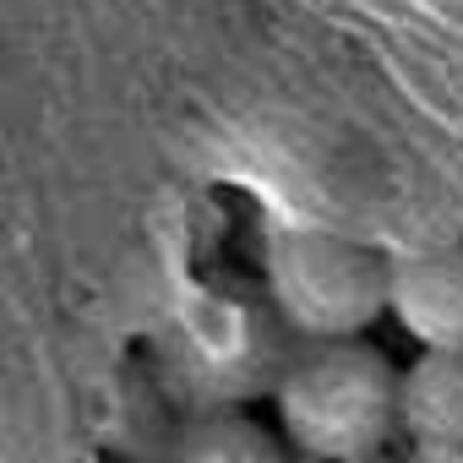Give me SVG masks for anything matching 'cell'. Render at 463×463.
Instances as JSON below:
<instances>
[{"instance_id":"3957f363","label":"cell","mask_w":463,"mask_h":463,"mask_svg":"<svg viewBox=\"0 0 463 463\" xmlns=\"http://www.w3.org/2000/svg\"><path fill=\"white\" fill-rule=\"evenodd\" d=\"M387 317L420 349H463V241L392 257Z\"/></svg>"},{"instance_id":"5b68a950","label":"cell","mask_w":463,"mask_h":463,"mask_svg":"<svg viewBox=\"0 0 463 463\" xmlns=\"http://www.w3.org/2000/svg\"><path fill=\"white\" fill-rule=\"evenodd\" d=\"M180 447L196 452V458H262V452H289L284 436H268V430H257L246 414H229V409L191 420V436H185Z\"/></svg>"},{"instance_id":"7a4b0ae2","label":"cell","mask_w":463,"mask_h":463,"mask_svg":"<svg viewBox=\"0 0 463 463\" xmlns=\"http://www.w3.org/2000/svg\"><path fill=\"white\" fill-rule=\"evenodd\" d=\"M262 279L300 338H354L387 317L392 257L333 229H284L262 257Z\"/></svg>"},{"instance_id":"277c9868","label":"cell","mask_w":463,"mask_h":463,"mask_svg":"<svg viewBox=\"0 0 463 463\" xmlns=\"http://www.w3.org/2000/svg\"><path fill=\"white\" fill-rule=\"evenodd\" d=\"M398 447L430 463H463V349H420L398 371Z\"/></svg>"},{"instance_id":"6da1fadb","label":"cell","mask_w":463,"mask_h":463,"mask_svg":"<svg viewBox=\"0 0 463 463\" xmlns=\"http://www.w3.org/2000/svg\"><path fill=\"white\" fill-rule=\"evenodd\" d=\"M273 425L300 458H382L398 447V365L371 333L306 338L273 376Z\"/></svg>"}]
</instances>
